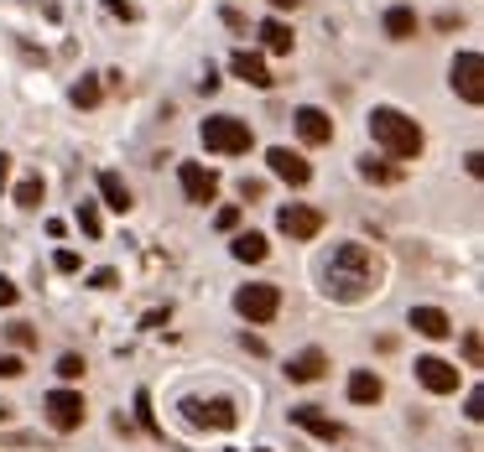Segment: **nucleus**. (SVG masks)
Segmentation results:
<instances>
[{
	"label": "nucleus",
	"mask_w": 484,
	"mask_h": 452,
	"mask_svg": "<svg viewBox=\"0 0 484 452\" xmlns=\"http://www.w3.org/2000/svg\"><path fill=\"white\" fill-rule=\"evenodd\" d=\"M380 255H375V250H370V244H338V250H333V260L329 266H323V281H329V297L333 301H349V307H355V301H364V297H375V292H380Z\"/></svg>",
	"instance_id": "obj_1"
},
{
	"label": "nucleus",
	"mask_w": 484,
	"mask_h": 452,
	"mask_svg": "<svg viewBox=\"0 0 484 452\" xmlns=\"http://www.w3.org/2000/svg\"><path fill=\"white\" fill-rule=\"evenodd\" d=\"M370 136H375V146L391 151L396 161H412V156H422V146H427L422 125L412 120V115H401V110H391V104H375V110H370Z\"/></svg>",
	"instance_id": "obj_2"
},
{
	"label": "nucleus",
	"mask_w": 484,
	"mask_h": 452,
	"mask_svg": "<svg viewBox=\"0 0 484 452\" xmlns=\"http://www.w3.org/2000/svg\"><path fill=\"white\" fill-rule=\"evenodd\" d=\"M178 411H182V422L198 426V431H235L240 426V411H235L229 395H182Z\"/></svg>",
	"instance_id": "obj_3"
},
{
	"label": "nucleus",
	"mask_w": 484,
	"mask_h": 452,
	"mask_svg": "<svg viewBox=\"0 0 484 452\" xmlns=\"http://www.w3.org/2000/svg\"><path fill=\"white\" fill-rule=\"evenodd\" d=\"M198 136H204V146L219 151V156H245V151L255 146L250 125L235 120V115H209V120L198 125Z\"/></svg>",
	"instance_id": "obj_4"
},
{
	"label": "nucleus",
	"mask_w": 484,
	"mask_h": 452,
	"mask_svg": "<svg viewBox=\"0 0 484 452\" xmlns=\"http://www.w3.org/2000/svg\"><path fill=\"white\" fill-rule=\"evenodd\" d=\"M235 312H240L245 323H271L276 312H281V286H271V281L240 286L235 292Z\"/></svg>",
	"instance_id": "obj_5"
},
{
	"label": "nucleus",
	"mask_w": 484,
	"mask_h": 452,
	"mask_svg": "<svg viewBox=\"0 0 484 452\" xmlns=\"http://www.w3.org/2000/svg\"><path fill=\"white\" fill-rule=\"evenodd\" d=\"M42 416H47V426H53V431H63V437H68V431H79V426H84L89 406H84V395H79V390H53L47 400H42Z\"/></svg>",
	"instance_id": "obj_6"
},
{
	"label": "nucleus",
	"mask_w": 484,
	"mask_h": 452,
	"mask_svg": "<svg viewBox=\"0 0 484 452\" xmlns=\"http://www.w3.org/2000/svg\"><path fill=\"white\" fill-rule=\"evenodd\" d=\"M454 94L463 104H484V58L480 53H458L454 58Z\"/></svg>",
	"instance_id": "obj_7"
},
{
	"label": "nucleus",
	"mask_w": 484,
	"mask_h": 452,
	"mask_svg": "<svg viewBox=\"0 0 484 452\" xmlns=\"http://www.w3.org/2000/svg\"><path fill=\"white\" fill-rule=\"evenodd\" d=\"M276 229H281L287 240H318V234H323V213L307 209V203H287V209L276 213Z\"/></svg>",
	"instance_id": "obj_8"
},
{
	"label": "nucleus",
	"mask_w": 484,
	"mask_h": 452,
	"mask_svg": "<svg viewBox=\"0 0 484 452\" xmlns=\"http://www.w3.org/2000/svg\"><path fill=\"white\" fill-rule=\"evenodd\" d=\"M178 182H182V198H188V203H204V209H209L213 198H219V177H213L204 161H182Z\"/></svg>",
	"instance_id": "obj_9"
},
{
	"label": "nucleus",
	"mask_w": 484,
	"mask_h": 452,
	"mask_svg": "<svg viewBox=\"0 0 484 452\" xmlns=\"http://www.w3.org/2000/svg\"><path fill=\"white\" fill-rule=\"evenodd\" d=\"M417 385L432 395H454L458 390V364L438 359V354H422V359H417Z\"/></svg>",
	"instance_id": "obj_10"
},
{
	"label": "nucleus",
	"mask_w": 484,
	"mask_h": 452,
	"mask_svg": "<svg viewBox=\"0 0 484 452\" xmlns=\"http://www.w3.org/2000/svg\"><path fill=\"white\" fill-rule=\"evenodd\" d=\"M266 167H271V177L292 182V187H307V182H313V167H307L292 146H271L266 151Z\"/></svg>",
	"instance_id": "obj_11"
},
{
	"label": "nucleus",
	"mask_w": 484,
	"mask_h": 452,
	"mask_svg": "<svg viewBox=\"0 0 484 452\" xmlns=\"http://www.w3.org/2000/svg\"><path fill=\"white\" fill-rule=\"evenodd\" d=\"M292 426H303V431H313V437H318V442H338V437H344V426L333 422V416H323V411H318V406H292Z\"/></svg>",
	"instance_id": "obj_12"
},
{
	"label": "nucleus",
	"mask_w": 484,
	"mask_h": 452,
	"mask_svg": "<svg viewBox=\"0 0 484 452\" xmlns=\"http://www.w3.org/2000/svg\"><path fill=\"white\" fill-rule=\"evenodd\" d=\"M323 369H329V354H323V349H303V354L287 359L281 374H287L292 385H313V380H323Z\"/></svg>",
	"instance_id": "obj_13"
},
{
	"label": "nucleus",
	"mask_w": 484,
	"mask_h": 452,
	"mask_svg": "<svg viewBox=\"0 0 484 452\" xmlns=\"http://www.w3.org/2000/svg\"><path fill=\"white\" fill-rule=\"evenodd\" d=\"M292 120H297V136H303L307 146H329V141H333V120L318 110V104H303Z\"/></svg>",
	"instance_id": "obj_14"
},
{
	"label": "nucleus",
	"mask_w": 484,
	"mask_h": 452,
	"mask_svg": "<svg viewBox=\"0 0 484 452\" xmlns=\"http://www.w3.org/2000/svg\"><path fill=\"white\" fill-rule=\"evenodd\" d=\"M406 323L422 333V338H454V317H448L443 307H412V317H406Z\"/></svg>",
	"instance_id": "obj_15"
},
{
	"label": "nucleus",
	"mask_w": 484,
	"mask_h": 452,
	"mask_svg": "<svg viewBox=\"0 0 484 452\" xmlns=\"http://www.w3.org/2000/svg\"><path fill=\"white\" fill-rule=\"evenodd\" d=\"M229 73H235V78H245V84H250V89H271V73H266V62L255 58V53H235V58H229Z\"/></svg>",
	"instance_id": "obj_16"
},
{
	"label": "nucleus",
	"mask_w": 484,
	"mask_h": 452,
	"mask_svg": "<svg viewBox=\"0 0 484 452\" xmlns=\"http://www.w3.org/2000/svg\"><path fill=\"white\" fill-rule=\"evenodd\" d=\"M380 395H386V380H380L375 369H355V374H349V400H355V406H375Z\"/></svg>",
	"instance_id": "obj_17"
},
{
	"label": "nucleus",
	"mask_w": 484,
	"mask_h": 452,
	"mask_svg": "<svg viewBox=\"0 0 484 452\" xmlns=\"http://www.w3.org/2000/svg\"><path fill=\"white\" fill-rule=\"evenodd\" d=\"M99 198H104V209L130 213V187H125L121 172H99Z\"/></svg>",
	"instance_id": "obj_18"
},
{
	"label": "nucleus",
	"mask_w": 484,
	"mask_h": 452,
	"mask_svg": "<svg viewBox=\"0 0 484 452\" xmlns=\"http://www.w3.org/2000/svg\"><path fill=\"white\" fill-rule=\"evenodd\" d=\"M235 260H245V266H261L266 255H271V244H266V234H255V229H245V234H235Z\"/></svg>",
	"instance_id": "obj_19"
},
{
	"label": "nucleus",
	"mask_w": 484,
	"mask_h": 452,
	"mask_svg": "<svg viewBox=\"0 0 484 452\" xmlns=\"http://www.w3.org/2000/svg\"><path fill=\"white\" fill-rule=\"evenodd\" d=\"M386 37H391V42L417 37V11H412V5H391V11H386Z\"/></svg>",
	"instance_id": "obj_20"
},
{
	"label": "nucleus",
	"mask_w": 484,
	"mask_h": 452,
	"mask_svg": "<svg viewBox=\"0 0 484 452\" xmlns=\"http://www.w3.org/2000/svg\"><path fill=\"white\" fill-rule=\"evenodd\" d=\"M261 42H266V53H276V58H287L292 53V27L287 21H261Z\"/></svg>",
	"instance_id": "obj_21"
},
{
	"label": "nucleus",
	"mask_w": 484,
	"mask_h": 452,
	"mask_svg": "<svg viewBox=\"0 0 484 452\" xmlns=\"http://www.w3.org/2000/svg\"><path fill=\"white\" fill-rule=\"evenodd\" d=\"M360 177H364V182H380V187H391V182H401V167H391V161H375V156H364V161H360Z\"/></svg>",
	"instance_id": "obj_22"
},
{
	"label": "nucleus",
	"mask_w": 484,
	"mask_h": 452,
	"mask_svg": "<svg viewBox=\"0 0 484 452\" xmlns=\"http://www.w3.org/2000/svg\"><path fill=\"white\" fill-rule=\"evenodd\" d=\"M136 422L146 426L152 437H167V431H162V422H156V411H152V390H136Z\"/></svg>",
	"instance_id": "obj_23"
},
{
	"label": "nucleus",
	"mask_w": 484,
	"mask_h": 452,
	"mask_svg": "<svg viewBox=\"0 0 484 452\" xmlns=\"http://www.w3.org/2000/svg\"><path fill=\"white\" fill-rule=\"evenodd\" d=\"M99 78H79V84H73V104H79V110H94V104H99Z\"/></svg>",
	"instance_id": "obj_24"
},
{
	"label": "nucleus",
	"mask_w": 484,
	"mask_h": 452,
	"mask_svg": "<svg viewBox=\"0 0 484 452\" xmlns=\"http://www.w3.org/2000/svg\"><path fill=\"white\" fill-rule=\"evenodd\" d=\"M42 193H47V187H42V177L16 182V203H21V209H37V203H42Z\"/></svg>",
	"instance_id": "obj_25"
},
{
	"label": "nucleus",
	"mask_w": 484,
	"mask_h": 452,
	"mask_svg": "<svg viewBox=\"0 0 484 452\" xmlns=\"http://www.w3.org/2000/svg\"><path fill=\"white\" fill-rule=\"evenodd\" d=\"M79 229H84L89 240H99V234H104V218H99V209H94V203H79Z\"/></svg>",
	"instance_id": "obj_26"
},
{
	"label": "nucleus",
	"mask_w": 484,
	"mask_h": 452,
	"mask_svg": "<svg viewBox=\"0 0 484 452\" xmlns=\"http://www.w3.org/2000/svg\"><path fill=\"white\" fill-rule=\"evenodd\" d=\"M463 359H469V369H480L484 364V343H480V328L463 333Z\"/></svg>",
	"instance_id": "obj_27"
},
{
	"label": "nucleus",
	"mask_w": 484,
	"mask_h": 452,
	"mask_svg": "<svg viewBox=\"0 0 484 452\" xmlns=\"http://www.w3.org/2000/svg\"><path fill=\"white\" fill-rule=\"evenodd\" d=\"M84 369H89V364L79 359V354H63V359H58V374L68 380V385H73V380H84Z\"/></svg>",
	"instance_id": "obj_28"
},
{
	"label": "nucleus",
	"mask_w": 484,
	"mask_h": 452,
	"mask_svg": "<svg viewBox=\"0 0 484 452\" xmlns=\"http://www.w3.org/2000/svg\"><path fill=\"white\" fill-rule=\"evenodd\" d=\"M5 338H11L16 349H31V343H37V328H31V323H11V328H5Z\"/></svg>",
	"instance_id": "obj_29"
},
{
	"label": "nucleus",
	"mask_w": 484,
	"mask_h": 452,
	"mask_svg": "<svg viewBox=\"0 0 484 452\" xmlns=\"http://www.w3.org/2000/svg\"><path fill=\"white\" fill-rule=\"evenodd\" d=\"M21 374H27L21 354H0V380H21Z\"/></svg>",
	"instance_id": "obj_30"
},
{
	"label": "nucleus",
	"mask_w": 484,
	"mask_h": 452,
	"mask_svg": "<svg viewBox=\"0 0 484 452\" xmlns=\"http://www.w3.org/2000/svg\"><path fill=\"white\" fill-rule=\"evenodd\" d=\"M463 416H469V422H484V390H480V385H474L469 400H463Z\"/></svg>",
	"instance_id": "obj_31"
},
{
	"label": "nucleus",
	"mask_w": 484,
	"mask_h": 452,
	"mask_svg": "<svg viewBox=\"0 0 484 452\" xmlns=\"http://www.w3.org/2000/svg\"><path fill=\"white\" fill-rule=\"evenodd\" d=\"M213 224H219L224 234H229V229H240V209H235V203H229V209H219V213H213Z\"/></svg>",
	"instance_id": "obj_32"
},
{
	"label": "nucleus",
	"mask_w": 484,
	"mask_h": 452,
	"mask_svg": "<svg viewBox=\"0 0 484 452\" xmlns=\"http://www.w3.org/2000/svg\"><path fill=\"white\" fill-rule=\"evenodd\" d=\"M53 266H58L63 275H73V271H79V250H58V255H53Z\"/></svg>",
	"instance_id": "obj_33"
},
{
	"label": "nucleus",
	"mask_w": 484,
	"mask_h": 452,
	"mask_svg": "<svg viewBox=\"0 0 484 452\" xmlns=\"http://www.w3.org/2000/svg\"><path fill=\"white\" fill-rule=\"evenodd\" d=\"M89 286H94V292H115V286H121V275H115V271H94Z\"/></svg>",
	"instance_id": "obj_34"
},
{
	"label": "nucleus",
	"mask_w": 484,
	"mask_h": 452,
	"mask_svg": "<svg viewBox=\"0 0 484 452\" xmlns=\"http://www.w3.org/2000/svg\"><path fill=\"white\" fill-rule=\"evenodd\" d=\"M16 297H21V292H16V281H11V275H0V307H16Z\"/></svg>",
	"instance_id": "obj_35"
},
{
	"label": "nucleus",
	"mask_w": 484,
	"mask_h": 452,
	"mask_svg": "<svg viewBox=\"0 0 484 452\" xmlns=\"http://www.w3.org/2000/svg\"><path fill=\"white\" fill-rule=\"evenodd\" d=\"M463 27V16H458V11H443V16H438V31H458Z\"/></svg>",
	"instance_id": "obj_36"
},
{
	"label": "nucleus",
	"mask_w": 484,
	"mask_h": 452,
	"mask_svg": "<svg viewBox=\"0 0 484 452\" xmlns=\"http://www.w3.org/2000/svg\"><path fill=\"white\" fill-rule=\"evenodd\" d=\"M261 193H266V187H261L255 177H245V182H240V198H245V203H250V198H261Z\"/></svg>",
	"instance_id": "obj_37"
},
{
	"label": "nucleus",
	"mask_w": 484,
	"mask_h": 452,
	"mask_svg": "<svg viewBox=\"0 0 484 452\" xmlns=\"http://www.w3.org/2000/svg\"><path fill=\"white\" fill-rule=\"evenodd\" d=\"M240 343L250 349V354H266V338H255V333H240Z\"/></svg>",
	"instance_id": "obj_38"
},
{
	"label": "nucleus",
	"mask_w": 484,
	"mask_h": 452,
	"mask_svg": "<svg viewBox=\"0 0 484 452\" xmlns=\"http://www.w3.org/2000/svg\"><path fill=\"white\" fill-rule=\"evenodd\" d=\"M104 5H110L115 16H125V21H136V5H125V0H104Z\"/></svg>",
	"instance_id": "obj_39"
},
{
	"label": "nucleus",
	"mask_w": 484,
	"mask_h": 452,
	"mask_svg": "<svg viewBox=\"0 0 484 452\" xmlns=\"http://www.w3.org/2000/svg\"><path fill=\"white\" fill-rule=\"evenodd\" d=\"M5 182H11V156L0 151V193H5Z\"/></svg>",
	"instance_id": "obj_40"
},
{
	"label": "nucleus",
	"mask_w": 484,
	"mask_h": 452,
	"mask_svg": "<svg viewBox=\"0 0 484 452\" xmlns=\"http://www.w3.org/2000/svg\"><path fill=\"white\" fill-rule=\"evenodd\" d=\"M11 416H16V406H11V400H0V422H11Z\"/></svg>",
	"instance_id": "obj_41"
},
{
	"label": "nucleus",
	"mask_w": 484,
	"mask_h": 452,
	"mask_svg": "<svg viewBox=\"0 0 484 452\" xmlns=\"http://www.w3.org/2000/svg\"><path fill=\"white\" fill-rule=\"evenodd\" d=\"M271 5H281V11H297V5H303V0H271Z\"/></svg>",
	"instance_id": "obj_42"
},
{
	"label": "nucleus",
	"mask_w": 484,
	"mask_h": 452,
	"mask_svg": "<svg viewBox=\"0 0 484 452\" xmlns=\"http://www.w3.org/2000/svg\"><path fill=\"white\" fill-rule=\"evenodd\" d=\"M235 452H240V448H235ZM255 452H271V448H255Z\"/></svg>",
	"instance_id": "obj_43"
}]
</instances>
